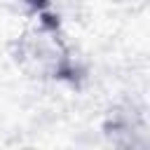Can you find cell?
<instances>
[{
  "label": "cell",
  "mask_w": 150,
  "mask_h": 150,
  "mask_svg": "<svg viewBox=\"0 0 150 150\" xmlns=\"http://www.w3.org/2000/svg\"><path fill=\"white\" fill-rule=\"evenodd\" d=\"M9 59L23 77L42 84L80 89L89 77V68L56 9L28 14V21L9 40Z\"/></svg>",
  "instance_id": "6da1fadb"
},
{
  "label": "cell",
  "mask_w": 150,
  "mask_h": 150,
  "mask_svg": "<svg viewBox=\"0 0 150 150\" xmlns=\"http://www.w3.org/2000/svg\"><path fill=\"white\" fill-rule=\"evenodd\" d=\"M103 136L117 148H145L148 145V122L145 112L134 103L115 105L103 120Z\"/></svg>",
  "instance_id": "7a4b0ae2"
},
{
  "label": "cell",
  "mask_w": 150,
  "mask_h": 150,
  "mask_svg": "<svg viewBox=\"0 0 150 150\" xmlns=\"http://www.w3.org/2000/svg\"><path fill=\"white\" fill-rule=\"evenodd\" d=\"M23 5V9L28 14H35V12H45V9H54V2L56 0H19Z\"/></svg>",
  "instance_id": "3957f363"
}]
</instances>
